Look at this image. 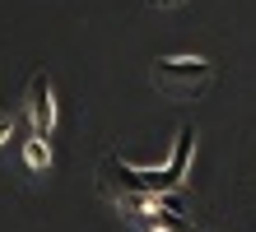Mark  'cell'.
<instances>
[{
  "mask_svg": "<svg viewBox=\"0 0 256 232\" xmlns=\"http://www.w3.org/2000/svg\"><path fill=\"white\" fill-rule=\"evenodd\" d=\"M149 79L172 102H196L214 84V60H205V56H154Z\"/></svg>",
  "mask_w": 256,
  "mask_h": 232,
  "instance_id": "6da1fadb",
  "label": "cell"
},
{
  "mask_svg": "<svg viewBox=\"0 0 256 232\" xmlns=\"http://www.w3.org/2000/svg\"><path fill=\"white\" fill-rule=\"evenodd\" d=\"M28 121H33L38 139H52V130H56V93H52L47 70H38L28 79Z\"/></svg>",
  "mask_w": 256,
  "mask_h": 232,
  "instance_id": "7a4b0ae2",
  "label": "cell"
},
{
  "mask_svg": "<svg viewBox=\"0 0 256 232\" xmlns=\"http://www.w3.org/2000/svg\"><path fill=\"white\" fill-rule=\"evenodd\" d=\"M191 149H196V126H177V139H172V158H168V167L177 177H191Z\"/></svg>",
  "mask_w": 256,
  "mask_h": 232,
  "instance_id": "3957f363",
  "label": "cell"
},
{
  "mask_svg": "<svg viewBox=\"0 0 256 232\" xmlns=\"http://www.w3.org/2000/svg\"><path fill=\"white\" fill-rule=\"evenodd\" d=\"M24 167L28 172H52V144L47 139H24Z\"/></svg>",
  "mask_w": 256,
  "mask_h": 232,
  "instance_id": "277c9868",
  "label": "cell"
},
{
  "mask_svg": "<svg viewBox=\"0 0 256 232\" xmlns=\"http://www.w3.org/2000/svg\"><path fill=\"white\" fill-rule=\"evenodd\" d=\"M14 139V116H0V144H10Z\"/></svg>",
  "mask_w": 256,
  "mask_h": 232,
  "instance_id": "5b68a950",
  "label": "cell"
},
{
  "mask_svg": "<svg viewBox=\"0 0 256 232\" xmlns=\"http://www.w3.org/2000/svg\"><path fill=\"white\" fill-rule=\"evenodd\" d=\"M149 232H172V228H168V223H154V228H149Z\"/></svg>",
  "mask_w": 256,
  "mask_h": 232,
  "instance_id": "8992f818",
  "label": "cell"
},
{
  "mask_svg": "<svg viewBox=\"0 0 256 232\" xmlns=\"http://www.w3.org/2000/svg\"><path fill=\"white\" fill-rule=\"evenodd\" d=\"M154 5H172V0H154Z\"/></svg>",
  "mask_w": 256,
  "mask_h": 232,
  "instance_id": "52a82bcc",
  "label": "cell"
}]
</instances>
